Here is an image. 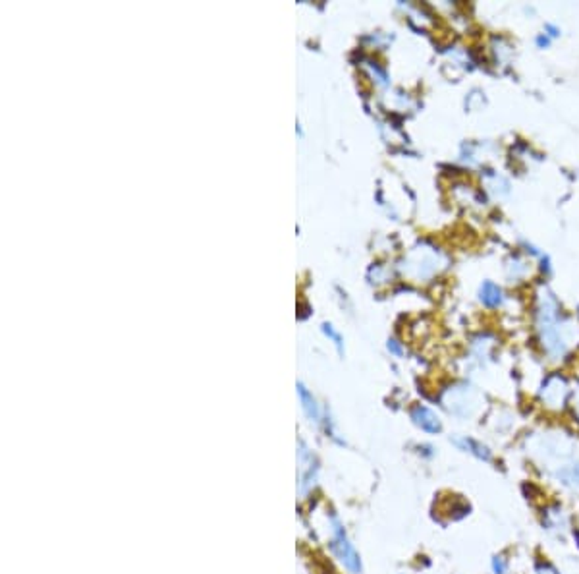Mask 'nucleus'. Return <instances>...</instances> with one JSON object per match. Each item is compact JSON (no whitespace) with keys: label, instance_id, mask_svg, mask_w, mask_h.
<instances>
[{"label":"nucleus","instance_id":"nucleus-4","mask_svg":"<svg viewBox=\"0 0 579 574\" xmlns=\"http://www.w3.org/2000/svg\"><path fill=\"white\" fill-rule=\"evenodd\" d=\"M539 398L543 406L548 410H564V406L570 398V385L562 375H548L539 391Z\"/></svg>","mask_w":579,"mask_h":574},{"label":"nucleus","instance_id":"nucleus-15","mask_svg":"<svg viewBox=\"0 0 579 574\" xmlns=\"http://www.w3.org/2000/svg\"><path fill=\"white\" fill-rule=\"evenodd\" d=\"M388 350H390L392 354H396V356H401V354H404V348H401L398 341H388Z\"/></svg>","mask_w":579,"mask_h":574},{"label":"nucleus","instance_id":"nucleus-8","mask_svg":"<svg viewBox=\"0 0 579 574\" xmlns=\"http://www.w3.org/2000/svg\"><path fill=\"white\" fill-rule=\"evenodd\" d=\"M552 476L564 488L579 489V460H568L566 464H560Z\"/></svg>","mask_w":579,"mask_h":574},{"label":"nucleus","instance_id":"nucleus-18","mask_svg":"<svg viewBox=\"0 0 579 574\" xmlns=\"http://www.w3.org/2000/svg\"><path fill=\"white\" fill-rule=\"evenodd\" d=\"M578 535H579V528H578Z\"/></svg>","mask_w":579,"mask_h":574},{"label":"nucleus","instance_id":"nucleus-7","mask_svg":"<svg viewBox=\"0 0 579 574\" xmlns=\"http://www.w3.org/2000/svg\"><path fill=\"white\" fill-rule=\"evenodd\" d=\"M454 445L463 452H467L473 458H477L481 462H491L493 460V450L486 447L485 443L477 441L473 437H467V435H462V437H455Z\"/></svg>","mask_w":579,"mask_h":574},{"label":"nucleus","instance_id":"nucleus-9","mask_svg":"<svg viewBox=\"0 0 579 574\" xmlns=\"http://www.w3.org/2000/svg\"><path fill=\"white\" fill-rule=\"evenodd\" d=\"M479 300L485 308H498L504 302V292L502 288L493 282V280H485L481 288H479Z\"/></svg>","mask_w":579,"mask_h":574},{"label":"nucleus","instance_id":"nucleus-10","mask_svg":"<svg viewBox=\"0 0 579 574\" xmlns=\"http://www.w3.org/2000/svg\"><path fill=\"white\" fill-rule=\"evenodd\" d=\"M298 393H300V398H301V406H303V410H305V414H307L309 418L313 419V422H319V406H317V400L313 398V395L309 393L307 389L303 387V385H298Z\"/></svg>","mask_w":579,"mask_h":574},{"label":"nucleus","instance_id":"nucleus-14","mask_svg":"<svg viewBox=\"0 0 579 574\" xmlns=\"http://www.w3.org/2000/svg\"><path fill=\"white\" fill-rule=\"evenodd\" d=\"M545 32H547V35L550 37V39H556V37H560V27H556V25H552V24L545 25Z\"/></svg>","mask_w":579,"mask_h":574},{"label":"nucleus","instance_id":"nucleus-5","mask_svg":"<svg viewBox=\"0 0 579 574\" xmlns=\"http://www.w3.org/2000/svg\"><path fill=\"white\" fill-rule=\"evenodd\" d=\"M411 419L419 429H423L427 433H440L442 431V422L437 416V412H432L431 408H427L423 404H417L415 408L411 410Z\"/></svg>","mask_w":579,"mask_h":574},{"label":"nucleus","instance_id":"nucleus-6","mask_svg":"<svg viewBox=\"0 0 579 574\" xmlns=\"http://www.w3.org/2000/svg\"><path fill=\"white\" fill-rule=\"evenodd\" d=\"M543 526L552 534H564L568 530V514L560 504H550L543 511Z\"/></svg>","mask_w":579,"mask_h":574},{"label":"nucleus","instance_id":"nucleus-17","mask_svg":"<svg viewBox=\"0 0 579 574\" xmlns=\"http://www.w3.org/2000/svg\"><path fill=\"white\" fill-rule=\"evenodd\" d=\"M573 414H575L579 419V387L573 391Z\"/></svg>","mask_w":579,"mask_h":574},{"label":"nucleus","instance_id":"nucleus-13","mask_svg":"<svg viewBox=\"0 0 579 574\" xmlns=\"http://www.w3.org/2000/svg\"><path fill=\"white\" fill-rule=\"evenodd\" d=\"M535 573H537V574H560V573H558V568H556L554 565L547 563V561L539 563V565H537V568H535Z\"/></svg>","mask_w":579,"mask_h":574},{"label":"nucleus","instance_id":"nucleus-12","mask_svg":"<svg viewBox=\"0 0 579 574\" xmlns=\"http://www.w3.org/2000/svg\"><path fill=\"white\" fill-rule=\"evenodd\" d=\"M323 331H324V334H326V337H331L332 341H334V344H336V348H338V352L340 354H344V344H342V337H340L338 333H336V331H334V329H332V325H328V323H324L323 325Z\"/></svg>","mask_w":579,"mask_h":574},{"label":"nucleus","instance_id":"nucleus-1","mask_svg":"<svg viewBox=\"0 0 579 574\" xmlns=\"http://www.w3.org/2000/svg\"><path fill=\"white\" fill-rule=\"evenodd\" d=\"M537 296V331L540 346L552 362H558L579 344V325L560 313L558 300L548 288H540Z\"/></svg>","mask_w":579,"mask_h":574},{"label":"nucleus","instance_id":"nucleus-16","mask_svg":"<svg viewBox=\"0 0 579 574\" xmlns=\"http://www.w3.org/2000/svg\"><path fill=\"white\" fill-rule=\"evenodd\" d=\"M537 45H539L540 48H545L550 45V37H548L547 33H540L539 37H537Z\"/></svg>","mask_w":579,"mask_h":574},{"label":"nucleus","instance_id":"nucleus-3","mask_svg":"<svg viewBox=\"0 0 579 574\" xmlns=\"http://www.w3.org/2000/svg\"><path fill=\"white\" fill-rule=\"evenodd\" d=\"M331 547L334 555L338 557L342 565L346 566L352 574H361V557L355 551L354 543L350 542V537L344 532V528L338 522V518H332V540Z\"/></svg>","mask_w":579,"mask_h":574},{"label":"nucleus","instance_id":"nucleus-2","mask_svg":"<svg viewBox=\"0 0 579 574\" xmlns=\"http://www.w3.org/2000/svg\"><path fill=\"white\" fill-rule=\"evenodd\" d=\"M442 403L452 416L460 419H473L477 418L481 410H483V403L485 398L483 395L475 391L471 385H454L446 391V395L442 396Z\"/></svg>","mask_w":579,"mask_h":574},{"label":"nucleus","instance_id":"nucleus-11","mask_svg":"<svg viewBox=\"0 0 579 574\" xmlns=\"http://www.w3.org/2000/svg\"><path fill=\"white\" fill-rule=\"evenodd\" d=\"M491 568L494 574H506L508 573V561L504 559V555H494L491 561Z\"/></svg>","mask_w":579,"mask_h":574}]
</instances>
